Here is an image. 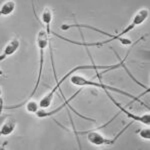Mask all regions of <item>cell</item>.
I'll list each match as a JSON object with an SVG mask.
<instances>
[{"label":"cell","instance_id":"cell-15","mask_svg":"<svg viewBox=\"0 0 150 150\" xmlns=\"http://www.w3.org/2000/svg\"><path fill=\"white\" fill-rule=\"evenodd\" d=\"M139 135L144 139H150V130H149V128H147V129H142L141 131L139 132Z\"/></svg>","mask_w":150,"mask_h":150},{"label":"cell","instance_id":"cell-9","mask_svg":"<svg viewBox=\"0 0 150 150\" xmlns=\"http://www.w3.org/2000/svg\"><path fill=\"white\" fill-rule=\"evenodd\" d=\"M72 27H77V28H79V29H81V28L91 29V30H93V31H96V32H98V33H101V34L109 36L110 38L114 36V35H112V34H109V33L105 32V31H103V30H100V29H97V28L93 27V26L87 25V24H79V23H76V24H62V25H61V29H62V30H64V31L65 30H68V29L72 28Z\"/></svg>","mask_w":150,"mask_h":150},{"label":"cell","instance_id":"cell-4","mask_svg":"<svg viewBox=\"0 0 150 150\" xmlns=\"http://www.w3.org/2000/svg\"><path fill=\"white\" fill-rule=\"evenodd\" d=\"M70 81H71L72 84L77 85V86H95V87H99V88H102L104 91H114V92H116V93H119V94H122V95L127 96V97L133 99V101H136V102H138L139 104L143 105L144 107L148 108V105H146L145 103L142 102V101L139 99V97H136V96L132 95V94L128 93V92H126V91H122L118 88H115V87L106 85V84L102 83L101 81L99 82V83H97V82H94V81H90V80H88V79L80 76V75H73V76H71Z\"/></svg>","mask_w":150,"mask_h":150},{"label":"cell","instance_id":"cell-1","mask_svg":"<svg viewBox=\"0 0 150 150\" xmlns=\"http://www.w3.org/2000/svg\"><path fill=\"white\" fill-rule=\"evenodd\" d=\"M149 16V10L148 9H142V10H140L139 12H137V14L134 16V18H133L132 20V23L130 24V25H128L126 28L124 29V30H122L121 32L119 33V34H116L113 36L112 38H109V39L107 40H104V41H101V42H92V43H88V42H79V41H74V40H71V39H68V38L66 37H63V36L57 34V33L55 32H51V34L55 35L56 37H58L59 39H62L64 41H66V42H69V43H73V44H76V45H80V46H85V47H92V46H96V47H99V46H102V45H105L107 44V43H110L112 42V41H115V40H119L120 42L122 43V44L124 45H129L132 43L131 40L129 39H126V38H122L121 35H124L128 33L129 31L133 30V29L135 28V26L136 25H140L141 23H143L145 20H146L147 18H148Z\"/></svg>","mask_w":150,"mask_h":150},{"label":"cell","instance_id":"cell-14","mask_svg":"<svg viewBox=\"0 0 150 150\" xmlns=\"http://www.w3.org/2000/svg\"><path fill=\"white\" fill-rule=\"evenodd\" d=\"M26 108H27V111H29V112H32V113H36L38 111L37 104H36V102H34V101H30V102H28Z\"/></svg>","mask_w":150,"mask_h":150},{"label":"cell","instance_id":"cell-12","mask_svg":"<svg viewBox=\"0 0 150 150\" xmlns=\"http://www.w3.org/2000/svg\"><path fill=\"white\" fill-rule=\"evenodd\" d=\"M113 51H114V54L116 55V56H117V58H118V60H119V63H120V67H123V68H124L125 69V71H126L127 72V74L128 75H129V76L130 77H131V79H132V80L133 81H134L135 82V83H136V84H138V85L139 86H141V87H143V88L144 89H146V90H147V89H149L148 88V87H147V86H145V85H143V84H142V83H140V82L138 81V80H136V78H135V77L134 76H133V75L131 74V72H130L129 71V69H128L127 68V66H126V64H125V59H121V58H120L119 57V55H118V53L117 52H116L115 51V50L114 49H113Z\"/></svg>","mask_w":150,"mask_h":150},{"label":"cell","instance_id":"cell-10","mask_svg":"<svg viewBox=\"0 0 150 150\" xmlns=\"http://www.w3.org/2000/svg\"><path fill=\"white\" fill-rule=\"evenodd\" d=\"M16 126V121L13 117H9L8 119L4 122V124L1 126V130H0V134L2 136H7V135L11 134L14 131Z\"/></svg>","mask_w":150,"mask_h":150},{"label":"cell","instance_id":"cell-13","mask_svg":"<svg viewBox=\"0 0 150 150\" xmlns=\"http://www.w3.org/2000/svg\"><path fill=\"white\" fill-rule=\"evenodd\" d=\"M14 8H15V2L14 1H6L5 3L1 6L0 13H1V15H3V16H7L14 11Z\"/></svg>","mask_w":150,"mask_h":150},{"label":"cell","instance_id":"cell-11","mask_svg":"<svg viewBox=\"0 0 150 150\" xmlns=\"http://www.w3.org/2000/svg\"><path fill=\"white\" fill-rule=\"evenodd\" d=\"M42 20L43 23L45 24V29L48 35V38L51 35V30H50V23L52 20V11L49 8H45L44 11L42 12Z\"/></svg>","mask_w":150,"mask_h":150},{"label":"cell","instance_id":"cell-7","mask_svg":"<svg viewBox=\"0 0 150 150\" xmlns=\"http://www.w3.org/2000/svg\"><path fill=\"white\" fill-rule=\"evenodd\" d=\"M82 91V89H79V90H77V92L73 94V95L71 96L69 99H65V101H64V103H62L61 105L59 106L58 108H56V109H54V110H51V111H44V110H40V111H37L36 112V115L38 116V117H48V116H52V115H54V114H56V113L58 112V111H60L61 109H63V108L65 107V106H69V102L72 100V99H74L75 97H76L77 95H78L79 93H80Z\"/></svg>","mask_w":150,"mask_h":150},{"label":"cell","instance_id":"cell-8","mask_svg":"<svg viewBox=\"0 0 150 150\" xmlns=\"http://www.w3.org/2000/svg\"><path fill=\"white\" fill-rule=\"evenodd\" d=\"M19 44H20V43H19L18 39L11 40L10 42H9L8 44H7L6 46H5L4 50L1 53V55H0V61H3V60L5 59L7 56L13 54V53L19 48Z\"/></svg>","mask_w":150,"mask_h":150},{"label":"cell","instance_id":"cell-6","mask_svg":"<svg viewBox=\"0 0 150 150\" xmlns=\"http://www.w3.org/2000/svg\"><path fill=\"white\" fill-rule=\"evenodd\" d=\"M105 93H106V95H107L108 97H109L110 100L112 101L113 103H114V105L116 106V107L119 108L120 111L124 113V114H126L129 118H131V119L135 120V121H139V122L143 123V124H147V125H148L149 123H150V115H149V114H145V115H142V116L132 114V113H131V112H129V111H128L127 109H125V108L123 107V106H122L121 104H120L119 102H117V101H115V99L110 95L109 91H105Z\"/></svg>","mask_w":150,"mask_h":150},{"label":"cell","instance_id":"cell-2","mask_svg":"<svg viewBox=\"0 0 150 150\" xmlns=\"http://www.w3.org/2000/svg\"><path fill=\"white\" fill-rule=\"evenodd\" d=\"M119 67H120V63H116V64H113V65H96L95 63H92L91 65H80V66L74 67V68L70 70L69 72H67V73L65 74L64 76L62 77L61 79H60V80H58V82L56 83V85H55L52 88V90L50 91V92L48 93L46 96H44V97L41 99L40 102H39V106H40L41 108H48V107H49L50 104H51L53 95H54V93L56 92L58 89H59L61 95L63 96V93H62L61 89H60V86H61V84L63 83V82L66 80L68 77L71 76V75L73 74L74 72L78 71V70L91 69V70H95V71H97V70H99V69H104V70H105L104 72H107V71H109V70H112V69H115V68H119ZM63 97H64V96H63Z\"/></svg>","mask_w":150,"mask_h":150},{"label":"cell","instance_id":"cell-3","mask_svg":"<svg viewBox=\"0 0 150 150\" xmlns=\"http://www.w3.org/2000/svg\"><path fill=\"white\" fill-rule=\"evenodd\" d=\"M48 41H49V38H48V35H47V32H46V29L45 28H42L41 30L38 32V35H37V45H38V48H39V52H40V59H39V70H38V76H37V80H36V83H35V86L33 88L32 92L29 94V96L27 97L24 102L20 103V104H16V105H12V106H1L2 107V110L3 109H15V108H18L20 106L24 105L27 101L30 100L31 98L33 97V95L36 93L37 91L38 87H39V84H40V80H41V76H42V70H43V63H44V50L45 48L47 47L48 45Z\"/></svg>","mask_w":150,"mask_h":150},{"label":"cell","instance_id":"cell-5","mask_svg":"<svg viewBox=\"0 0 150 150\" xmlns=\"http://www.w3.org/2000/svg\"><path fill=\"white\" fill-rule=\"evenodd\" d=\"M130 125H132V122L128 123L127 125H125L124 128L120 131L119 133H117L116 134V136L114 138L112 139H108V138H105V137H103L102 135L100 134V133L98 132H95V130H88V131H77V130H75L74 128V133L75 135H83V134H87V139H88V141L90 142V143H92L94 145H102V144H107V145H112L113 143H115V141L119 138L120 136H121V134L125 132V130H127L128 128H129Z\"/></svg>","mask_w":150,"mask_h":150}]
</instances>
